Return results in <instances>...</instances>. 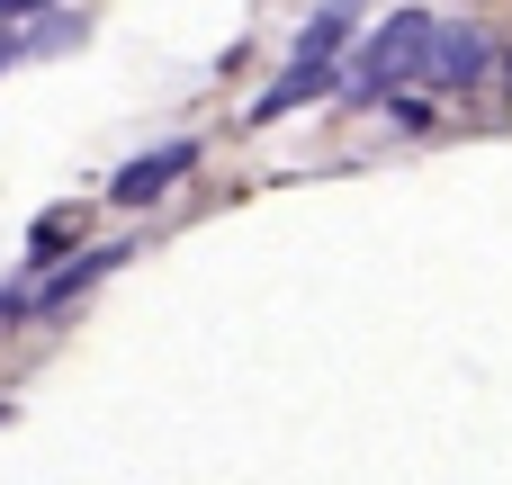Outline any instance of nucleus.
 <instances>
[{"label":"nucleus","mask_w":512,"mask_h":485,"mask_svg":"<svg viewBox=\"0 0 512 485\" xmlns=\"http://www.w3.org/2000/svg\"><path fill=\"white\" fill-rule=\"evenodd\" d=\"M432 9H387L369 36H360V54H351V72H342V99L351 108H378L405 72H423V54H432Z\"/></svg>","instance_id":"nucleus-1"},{"label":"nucleus","mask_w":512,"mask_h":485,"mask_svg":"<svg viewBox=\"0 0 512 485\" xmlns=\"http://www.w3.org/2000/svg\"><path fill=\"white\" fill-rule=\"evenodd\" d=\"M126 261H135V243H90V252H72L63 270H45V279L27 288V324H36V315L54 324L63 306H81V297H90V288H99L108 270H126Z\"/></svg>","instance_id":"nucleus-2"},{"label":"nucleus","mask_w":512,"mask_h":485,"mask_svg":"<svg viewBox=\"0 0 512 485\" xmlns=\"http://www.w3.org/2000/svg\"><path fill=\"white\" fill-rule=\"evenodd\" d=\"M486 72H495V36L468 27V18H441L432 27V54H423V81L432 90H477Z\"/></svg>","instance_id":"nucleus-3"},{"label":"nucleus","mask_w":512,"mask_h":485,"mask_svg":"<svg viewBox=\"0 0 512 485\" xmlns=\"http://www.w3.org/2000/svg\"><path fill=\"white\" fill-rule=\"evenodd\" d=\"M189 171H198V135H180V144H153V153H135V162H126V171L108 180V207H126V216H135V207L171 198V189H180Z\"/></svg>","instance_id":"nucleus-4"},{"label":"nucleus","mask_w":512,"mask_h":485,"mask_svg":"<svg viewBox=\"0 0 512 485\" xmlns=\"http://www.w3.org/2000/svg\"><path fill=\"white\" fill-rule=\"evenodd\" d=\"M342 90V63H288L261 99H252V126H279L288 108H306V99H333Z\"/></svg>","instance_id":"nucleus-5"},{"label":"nucleus","mask_w":512,"mask_h":485,"mask_svg":"<svg viewBox=\"0 0 512 485\" xmlns=\"http://www.w3.org/2000/svg\"><path fill=\"white\" fill-rule=\"evenodd\" d=\"M351 27H360V0H324L306 27H297V63H342V45H351Z\"/></svg>","instance_id":"nucleus-6"},{"label":"nucleus","mask_w":512,"mask_h":485,"mask_svg":"<svg viewBox=\"0 0 512 485\" xmlns=\"http://www.w3.org/2000/svg\"><path fill=\"white\" fill-rule=\"evenodd\" d=\"M54 252H63V261L81 252V207H45V216L27 225V279H45V270H54Z\"/></svg>","instance_id":"nucleus-7"},{"label":"nucleus","mask_w":512,"mask_h":485,"mask_svg":"<svg viewBox=\"0 0 512 485\" xmlns=\"http://www.w3.org/2000/svg\"><path fill=\"white\" fill-rule=\"evenodd\" d=\"M81 36H90V18H45V27L27 36V54H45V63H54V54H72Z\"/></svg>","instance_id":"nucleus-8"},{"label":"nucleus","mask_w":512,"mask_h":485,"mask_svg":"<svg viewBox=\"0 0 512 485\" xmlns=\"http://www.w3.org/2000/svg\"><path fill=\"white\" fill-rule=\"evenodd\" d=\"M378 108H387V126H396V135H432V99H405V90H387Z\"/></svg>","instance_id":"nucleus-9"},{"label":"nucleus","mask_w":512,"mask_h":485,"mask_svg":"<svg viewBox=\"0 0 512 485\" xmlns=\"http://www.w3.org/2000/svg\"><path fill=\"white\" fill-rule=\"evenodd\" d=\"M54 0H0V27H18V18H45Z\"/></svg>","instance_id":"nucleus-10"},{"label":"nucleus","mask_w":512,"mask_h":485,"mask_svg":"<svg viewBox=\"0 0 512 485\" xmlns=\"http://www.w3.org/2000/svg\"><path fill=\"white\" fill-rule=\"evenodd\" d=\"M9 63H27V36H18V27H0V72H9Z\"/></svg>","instance_id":"nucleus-11"},{"label":"nucleus","mask_w":512,"mask_h":485,"mask_svg":"<svg viewBox=\"0 0 512 485\" xmlns=\"http://www.w3.org/2000/svg\"><path fill=\"white\" fill-rule=\"evenodd\" d=\"M0 423H9V396H0Z\"/></svg>","instance_id":"nucleus-12"}]
</instances>
